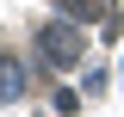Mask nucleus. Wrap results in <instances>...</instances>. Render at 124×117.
<instances>
[{"instance_id": "nucleus-1", "label": "nucleus", "mask_w": 124, "mask_h": 117, "mask_svg": "<svg viewBox=\"0 0 124 117\" xmlns=\"http://www.w3.org/2000/svg\"><path fill=\"white\" fill-rule=\"evenodd\" d=\"M37 43H44V56L56 62V68H75V62H81V31L68 25V19L44 25V37H37Z\"/></svg>"}, {"instance_id": "nucleus-2", "label": "nucleus", "mask_w": 124, "mask_h": 117, "mask_svg": "<svg viewBox=\"0 0 124 117\" xmlns=\"http://www.w3.org/2000/svg\"><path fill=\"white\" fill-rule=\"evenodd\" d=\"M62 13H68V19H106L112 6H106V0H62Z\"/></svg>"}, {"instance_id": "nucleus-3", "label": "nucleus", "mask_w": 124, "mask_h": 117, "mask_svg": "<svg viewBox=\"0 0 124 117\" xmlns=\"http://www.w3.org/2000/svg\"><path fill=\"white\" fill-rule=\"evenodd\" d=\"M13 92H19V62L6 56V62H0V99H13Z\"/></svg>"}]
</instances>
